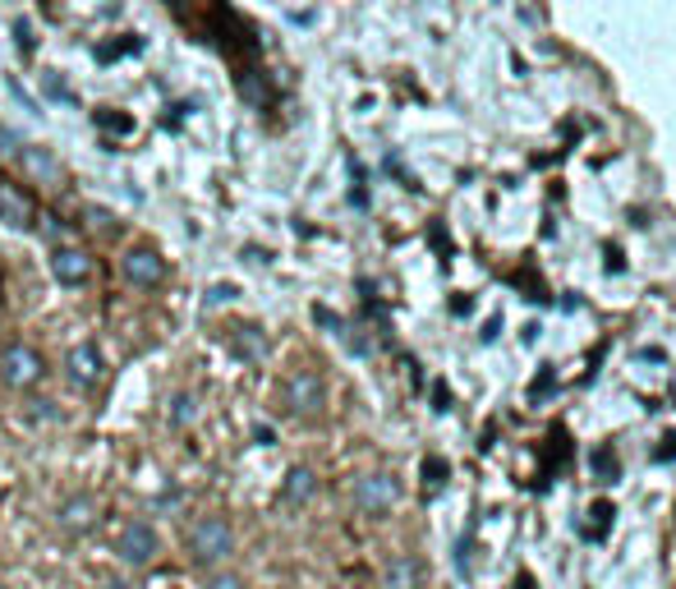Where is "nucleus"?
<instances>
[{
  "label": "nucleus",
  "instance_id": "7",
  "mask_svg": "<svg viewBox=\"0 0 676 589\" xmlns=\"http://www.w3.org/2000/svg\"><path fill=\"white\" fill-rule=\"evenodd\" d=\"M323 401H327V392H323L318 373H308V369L291 373V382H285V405H291L295 415H318Z\"/></svg>",
  "mask_w": 676,
  "mask_h": 589
},
{
  "label": "nucleus",
  "instance_id": "11",
  "mask_svg": "<svg viewBox=\"0 0 676 589\" xmlns=\"http://www.w3.org/2000/svg\"><path fill=\"white\" fill-rule=\"evenodd\" d=\"M0 217H6L14 230H29L33 226V203L23 198L14 185H0Z\"/></svg>",
  "mask_w": 676,
  "mask_h": 589
},
{
  "label": "nucleus",
  "instance_id": "14",
  "mask_svg": "<svg viewBox=\"0 0 676 589\" xmlns=\"http://www.w3.org/2000/svg\"><path fill=\"white\" fill-rule=\"evenodd\" d=\"M285 502H308V498H314L318 493V479H314V470H291V475H285Z\"/></svg>",
  "mask_w": 676,
  "mask_h": 589
},
{
  "label": "nucleus",
  "instance_id": "18",
  "mask_svg": "<svg viewBox=\"0 0 676 589\" xmlns=\"http://www.w3.org/2000/svg\"><path fill=\"white\" fill-rule=\"evenodd\" d=\"M593 470L603 475V479H612V475H617V456H612V451H598V456H593Z\"/></svg>",
  "mask_w": 676,
  "mask_h": 589
},
{
  "label": "nucleus",
  "instance_id": "19",
  "mask_svg": "<svg viewBox=\"0 0 676 589\" xmlns=\"http://www.w3.org/2000/svg\"><path fill=\"white\" fill-rule=\"evenodd\" d=\"M230 299H236V286H212L207 291V304H230Z\"/></svg>",
  "mask_w": 676,
  "mask_h": 589
},
{
  "label": "nucleus",
  "instance_id": "16",
  "mask_svg": "<svg viewBox=\"0 0 676 589\" xmlns=\"http://www.w3.org/2000/svg\"><path fill=\"white\" fill-rule=\"evenodd\" d=\"M207 589H249V585H244L236 571H217L212 580H207Z\"/></svg>",
  "mask_w": 676,
  "mask_h": 589
},
{
  "label": "nucleus",
  "instance_id": "20",
  "mask_svg": "<svg viewBox=\"0 0 676 589\" xmlns=\"http://www.w3.org/2000/svg\"><path fill=\"white\" fill-rule=\"evenodd\" d=\"M6 88H10V92H14V97H19V101H23V107H29V111H37V101H33V97H29V92H23V88H19V84H14V79H6Z\"/></svg>",
  "mask_w": 676,
  "mask_h": 589
},
{
  "label": "nucleus",
  "instance_id": "10",
  "mask_svg": "<svg viewBox=\"0 0 676 589\" xmlns=\"http://www.w3.org/2000/svg\"><path fill=\"white\" fill-rule=\"evenodd\" d=\"M382 585H386V589H424V567H419V557H410V553L392 557V561H386V571H382Z\"/></svg>",
  "mask_w": 676,
  "mask_h": 589
},
{
  "label": "nucleus",
  "instance_id": "8",
  "mask_svg": "<svg viewBox=\"0 0 676 589\" xmlns=\"http://www.w3.org/2000/svg\"><path fill=\"white\" fill-rule=\"evenodd\" d=\"M56 521H61V530H65V534H92V530H97V521H101L97 498H88V493H74V498H65V502H61V511H56Z\"/></svg>",
  "mask_w": 676,
  "mask_h": 589
},
{
  "label": "nucleus",
  "instance_id": "6",
  "mask_svg": "<svg viewBox=\"0 0 676 589\" xmlns=\"http://www.w3.org/2000/svg\"><path fill=\"white\" fill-rule=\"evenodd\" d=\"M65 369H69V382L79 392H88V388H97L101 378H107V360H101V350L92 346V341H79L69 350V360H65Z\"/></svg>",
  "mask_w": 676,
  "mask_h": 589
},
{
  "label": "nucleus",
  "instance_id": "3",
  "mask_svg": "<svg viewBox=\"0 0 676 589\" xmlns=\"http://www.w3.org/2000/svg\"><path fill=\"white\" fill-rule=\"evenodd\" d=\"M42 373H46V364H42V355L33 346L19 341V346H6V355H0V382H6V388H14V392L42 382Z\"/></svg>",
  "mask_w": 676,
  "mask_h": 589
},
{
  "label": "nucleus",
  "instance_id": "2",
  "mask_svg": "<svg viewBox=\"0 0 676 589\" xmlns=\"http://www.w3.org/2000/svg\"><path fill=\"white\" fill-rule=\"evenodd\" d=\"M116 553H120L124 567H152V561H157V553H162L157 525H152V521H129V525L120 530Z\"/></svg>",
  "mask_w": 676,
  "mask_h": 589
},
{
  "label": "nucleus",
  "instance_id": "22",
  "mask_svg": "<svg viewBox=\"0 0 676 589\" xmlns=\"http://www.w3.org/2000/svg\"><path fill=\"white\" fill-rule=\"evenodd\" d=\"M0 589H6V580H0Z\"/></svg>",
  "mask_w": 676,
  "mask_h": 589
},
{
  "label": "nucleus",
  "instance_id": "17",
  "mask_svg": "<svg viewBox=\"0 0 676 589\" xmlns=\"http://www.w3.org/2000/svg\"><path fill=\"white\" fill-rule=\"evenodd\" d=\"M97 120L107 124V130H120V134H129V130H134V120H129V116H111V111H97Z\"/></svg>",
  "mask_w": 676,
  "mask_h": 589
},
{
  "label": "nucleus",
  "instance_id": "21",
  "mask_svg": "<svg viewBox=\"0 0 676 589\" xmlns=\"http://www.w3.org/2000/svg\"><path fill=\"white\" fill-rule=\"evenodd\" d=\"M107 589H134V585H129V580H111Z\"/></svg>",
  "mask_w": 676,
  "mask_h": 589
},
{
  "label": "nucleus",
  "instance_id": "9",
  "mask_svg": "<svg viewBox=\"0 0 676 589\" xmlns=\"http://www.w3.org/2000/svg\"><path fill=\"white\" fill-rule=\"evenodd\" d=\"M51 272H56L61 286L79 291V286H88L92 263H88V253H84V249H69V244H61L56 253H51Z\"/></svg>",
  "mask_w": 676,
  "mask_h": 589
},
{
  "label": "nucleus",
  "instance_id": "15",
  "mask_svg": "<svg viewBox=\"0 0 676 589\" xmlns=\"http://www.w3.org/2000/svg\"><path fill=\"white\" fill-rule=\"evenodd\" d=\"M194 415H198V396H194V392H179V396L171 401V419H175V424H194Z\"/></svg>",
  "mask_w": 676,
  "mask_h": 589
},
{
  "label": "nucleus",
  "instance_id": "1",
  "mask_svg": "<svg viewBox=\"0 0 676 589\" xmlns=\"http://www.w3.org/2000/svg\"><path fill=\"white\" fill-rule=\"evenodd\" d=\"M236 553V530L226 516H198L189 530V557L194 567H221V561Z\"/></svg>",
  "mask_w": 676,
  "mask_h": 589
},
{
  "label": "nucleus",
  "instance_id": "13",
  "mask_svg": "<svg viewBox=\"0 0 676 589\" xmlns=\"http://www.w3.org/2000/svg\"><path fill=\"white\" fill-rule=\"evenodd\" d=\"M230 350H236L240 360H263V355H268V341H263V331H258V327H240L236 341H230Z\"/></svg>",
  "mask_w": 676,
  "mask_h": 589
},
{
  "label": "nucleus",
  "instance_id": "12",
  "mask_svg": "<svg viewBox=\"0 0 676 589\" xmlns=\"http://www.w3.org/2000/svg\"><path fill=\"white\" fill-rule=\"evenodd\" d=\"M19 157H23V166H29V175H37V181H56V175H61V162L51 157V152H42V148H19Z\"/></svg>",
  "mask_w": 676,
  "mask_h": 589
},
{
  "label": "nucleus",
  "instance_id": "4",
  "mask_svg": "<svg viewBox=\"0 0 676 589\" xmlns=\"http://www.w3.org/2000/svg\"><path fill=\"white\" fill-rule=\"evenodd\" d=\"M396 498H401V483L392 475H363L355 483V506L363 516H386L396 506Z\"/></svg>",
  "mask_w": 676,
  "mask_h": 589
},
{
  "label": "nucleus",
  "instance_id": "5",
  "mask_svg": "<svg viewBox=\"0 0 676 589\" xmlns=\"http://www.w3.org/2000/svg\"><path fill=\"white\" fill-rule=\"evenodd\" d=\"M120 272H124L129 286H139V291H152L166 281V263H162L157 249H129L120 259Z\"/></svg>",
  "mask_w": 676,
  "mask_h": 589
}]
</instances>
